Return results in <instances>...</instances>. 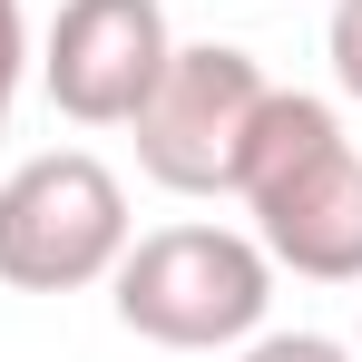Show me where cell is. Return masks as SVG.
Wrapping results in <instances>:
<instances>
[{"mask_svg":"<svg viewBox=\"0 0 362 362\" xmlns=\"http://www.w3.org/2000/svg\"><path fill=\"white\" fill-rule=\"evenodd\" d=\"M20 59H30V30H20V0H0V137H10V88H20Z\"/></svg>","mask_w":362,"mask_h":362,"instance_id":"obj_8","label":"cell"},{"mask_svg":"<svg viewBox=\"0 0 362 362\" xmlns=\"http://www.w3.org/2000/svg\"><path fill=\"white\" fill-rule=\"evenodd\" d=\"M167 10L157 0H59L40 78L59 98V118L78 127H127L147 108V88L167 78Z\"/></svg>","mask_w":362,"mask_h":362,"instance_id":"obj_5","label":"cell"},{"mask_svg":"<svg viewBox=\"0 0 362 362\" xmlns=\"http://www.w3.org/2000/svg\"><path fill=\"white\" fill-rule=\"evenodd\" d=\"M264 303H274V255L226 226H167L118 255V323L167 353L245 343L264 323Z\"/></svg>","mask_w":362,"mask_h":362,"instance_id":"obj_2","label":"cell"},{"mask_svg":"<svg viewBox=\"0 0 362 362\" xmlns=\"http://www.w3.org/2000/svg\"><path fill=\"white\" fill-rule=\"evenodd\" d=\"M235 196L255 206V245L313 284H362V157L343 118L303 88H274L245 137Z\"/></svg>","mask_w":362,"mask_h":362,"instance_id":"obj_1","label":"cell"},{"mask_svg":"<svg viewBox=\"0 0 362 362\" xmlns=\"http://www.w3.org/2000/svg\"><path fill=\"white\" fill-rule=\"evenodd\" d=\"M323 49H333V78H343V98H362V0H333V30H323Z\"/></svg>","mask_w":362,"mask_h":362,"instance_id":"obj_6","label":"cell"},{"mask_svg":"<svg viewBox=\"0 0 362 362\" xmlns=\"http://www.w3.org/2000/svg\"><path fill=\"white\" fill-rule=\"evenodd\" d=\"M118 255H127V186L98 157L49 147L0 177V284L78 294V284L118 274Z\"/></svg>","mask_w":362,"mask_h":362,"instance_id":"obj_3","label":"cell"},{"mask_svg":"<svg viewBox=\"0 0 362 362\" xmlns=\"http://www.w3.org/2000/svg\"><path fill=\"white\" fill-rule=\"evenodd\" d=\"M245 362H353L333 333H264V343H245Z\"/></svg>","mask_w":362,"mask_h":362,"instance_id":"obj_7","label":"cell"},{"mask_svg":"<svg viewBox=\"0 0 362 362\" xmlns=\"http://www.w3.org/2000/svg\"><path fill=\"white\" fill-rule=\"evenodd\" d=\"M264 69L226 49V40H196V49H167V78L147 88L137 108V167L177 196H235V167H245V137L264 118Z\"/></svg>","mask_w":362,"mask_h":362,"instance_id":"obj_4","label":"cell"}]
</instances>
